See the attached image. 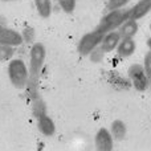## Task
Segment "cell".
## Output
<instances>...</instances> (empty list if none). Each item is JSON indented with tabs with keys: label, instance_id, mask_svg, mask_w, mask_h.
<instances>
[{
	"label": "cell",
	"instance_id": "1",
	"mask_svg": "<svg viewBox=\"0 0 151 151\" xmlns=\"http://www.w3.org/2000/svg\"><path fill=\"white\" fill-rule=\"evenodd\" d=\"M45 57H47V50H45L44 44L41 42H35L29 52V80L27 85V90L32 99L40 97L39 94V83H40V76L41 70L44 68Z\"/></svg>",
	"mask_w": 151,
	"mask_h": 151
},
{
	"label": "cell",
	"instance_id": "2",
	"mask_svg": "<svg viewBox=\"0 0 151 151\" xmlns=\"http://www.w3.org/2000/svg\"><path fill=\"white\" fill-rule=\"evenodd\" d=\"M8 77L16 89H27L29 80L28 66L21 58H12L8 64Z\"/></svg>",
	"mask_w": 151,
	"mask_h": 151
},
{
	"label": "cell",
	"instance_id": "3",
	"mask_svg": "<svg viewBox=\"0 0 151 151\" xmlns=\"http://www.w3.org/2000/svg\"><path fill=\"white\" fill-rule=\"evenodd\" d=\"M129 19V8H123V9H117V11H107L106 15L99 21L98 29L102 33H109V32L117 31L123 23Z\"/></svg>",
	"mask_w": 151,
	"mask_h": 151
},
{
	"label": "cell",
	"instance_id": "4",
	"mask_svg": "<svg viewBox=\"0 0 151 151\" xmlns=\"http://www.w3.org/2000/svg\"><path fill=\"white\" fill-rule=\"evenodd\" d=\"M105 35L102 32H99L98 29H94L91 32H88L85 33L82 37L80 39L77 44V50L81 56H89L94 49L101 45L102 42V39H104Z\"/></svg>",
	"mask_w": 151,
	"mask_h": 151
},
{
	"label": "cell",
	"instance_id": "5",
	"mask_svg": "<svg viewBox=\"0 0 151 151\" xmlns=\"http://www.w3.org/2000/svg\"><path fill=\"white\" fill-rule=\"evenodd\" d=\"M129 80L131 81L134 89L138 91H146L149 90V80H147V76L145 73L143 65L141 64H133V65L129 66Z\"/></svg>",
	"mask_w": 151,
	"mask_h": 151
},
{
	"label": "cell",
	"instance_id": "6",
	"mask_svg": "<svg viewBox=\"0 0 151 151\" xmlns=\"http://www.w3.org/2000/svg\"><path fill=\"white\" fill-rule=\"evenodd\" d=\"M24 42L23 36L20 32L15 31L12 28L0 25V45H5V47H19Z\"/></svg>",
	"mask_w": 151,
	"mask_h": 151
},
{
	"label": "cell",
	"instance_id": "7",
	"mask_svg": "<svg viewBox=\"0 0 151 151\" xmlns=\"http://www.w3.org/2000/svg\"><path fill=\"white\" fill-rule=\"evenodd\" d=\"M94 146L96 151H113L114 149V139H113L110 130L106 127H101L94 137Z\"/></svg>",
	"mask_w": 151,
	"mask_h": 151
},
{
	"label": "cell",
	"instance_id": "8",
	"mask_svg": "<svg viewBox=\"0 0 151 151\" xmlns=\"http://www.w3.org/2000/svg\"><path fill=\"white\" fill-rule=\"evenodd\" d=\"M151 13V0H138L131 8H129V19L141 20Z\"/></svg>",
	"mask_w": 151,
	"mask_h": 151
},
{
	"label": "cell",
	"instance_id": "9",
	"mask_svg": "<svg viewBox=\"0 0 151 151\" xmlns=\"http://www.w3.org/2000/svg\"><path fill=\"white\" fill-rule=\"evenodd\" d=\"M121 35L118 33V31H113V32H109V33H105L104 39H102V42L101 45H99V48H101L102 50H104L105 55H107V53H111L113 50L117 49L118 44H119L121 41Z\"/></svg>",
	"mask_w": 151,
	"mask_h": 151
},
{
	"label": "cell",
	"instance_id": "10",
	"mask_svg": "<svg viewBox=\"0 0 151 151\" xmlns=\"http://www.w3.org/2000/svg\"><path fill=\"white\" fill-rule=\"evenodd\" d=\"M135 49H137V44L134 41V39H121L115 52H117L118 57L127 58L135 53Z\"/></svg>",
	"mask_w": 151,
	"mask_h": 151
},
{
	"label": "cell",
	"instance_id": "11",
	"mask_svg": "<svg viewBox=\"0 0 151 151\" xmlns=\"http://www.w3.org/2000/svg\"><path fill=\"white\" fill-rule=\"evenodd\" d=\"M138 29H139L138 21L133 20V19H127L117 31H118V33L121 35L122 39H133V37L138 33Z\"/></svg>",
	"mask_w": 151,
	"mask_h": 151
},
{
	"label": "cell",
	"instance_id": "12",
	"mask_svg": "<svg viewBox=\"0 0 151 151\" xmlns=\"http://www.w3.org/2000/svg\"><path fill=\"white\" fill-rule=\"evenodd\" d=\"M37 127H39L40 133L45 137H52L56 133V125L48 114L37 118Z\"/></svg>",
	"mask_w": 151,
	"mask_h": 151
},
{
	"label": "cell",
	"instance_id": "13",
	"mask_svg": "<svg viewBox=\"0 0 151 151\" xmlns=\"http://www.w3.org/2000/svg\"><path fill=\"white\" fill-rule=\"evenodd\" d=\"M126 133H127V127H126V123L123 121H113L111 126H110V134H111L114 141H122L126 137Z\"/></svg>",
	"mask_w": 151,
	"mask_h": 151
},
{
	"label": "cell",
	"instance_id": "14",
	"mask_svg": "<svg viewBox=\"0 0 151 151\" xmlns=\"http://www.w3.org/2000/svg\"><path fill=\"white\" fill-rule=\"evenodd\" d=\"M37 13L42 19H48L52 15V0H33Z\"/></svg>",
	"mask_w": 151,
	"mask_h": 151
},
{
	"label": "cell",
	"instance_id": "15",
	"mask_svg": "<svg viewBox=\"0 0 151 151\" xmlns=\"http://www.w3.org/2000/svg\"><path fill=\"white\" fill-rule=\"evenodd\" d=\"M32 111H33V115L36 118H40L47 114V106H45L44 101L41 99V97L32 99Z\"/></svg>",
	"mask_w": 151,
	"mask_h": 151
},
{
	"label": "cell",
	"instance_id": "16",
	"mask_svg": "<svg viewBox=\"0 0 151 151\" xmlns=\"http://www.w3.org/2000/svg\"><path fill=\"white\" fill-rule=\"evenodd\" d=\"M129 3H130V0H107L106 8H107V11L123 9Z\"/></svg>",
	"mask_w": 151,
	"mask_h": 151
},
{
	"label": "cell",
	"instance_id": "17",
	"mask_svg": "<svg viewBox=\"0 0 151 151\" xmlns=\"http://www.w3.org/2000/svg\"><path fill=\"white\" fill-rule=\"evenodd\" d=\"M57 3L65 13L74 12L76 5H77V0H57Z\"/></svg>",
	"mask_w": 151,
	"mask_h": 151
},
{
	"label": "cell",
	"instance_id": "18",
	"mask_svg": "<svg viewBox=\"0 0 151 151\" xmlns=\"http://www.w3.org/2000/svg\"><path fill=\"white\" fill-rule=\"evenodd\" d=\"M143 69H145V73L147 76V80H149V89L151 90V52L150 50L145 55Z\"/></svg>",
	"mask_w": 151,
	"mask_h": 151
},
{
	"label": "cell",
	"instance_id": "19",
	"mask_svg": "<svg viewBox=\"0 0 151 151\" xmlns=\"http://www.w3.org/2000/svg\"><path fill=\"white\" fill-rule=\"evenodd\" d=\"M12 56H13V48L12 47L0 45V61L12 60Z\"/></svg>",
	"mask_w": 151,
	"mask_h": 151
},
{
	"label": "cell",
	"instance_id": "20",
	"mask_svg": "<svg viewBox=\"0 0 151 151\" xmlns=\"http://www.w3.org/2000/svg\"><path fill=\"white\" fill-rule=\"evenodd\" d=\"M104 56H105V53H104V50L101 49V48H97V49H94L93 52L89 55V57H90V60L93 61V63H101L102 60H104Z\"/></svg>",
	"mask_w": 151,
	"mask_h": 151
},
{
	"label": "cell",
	"instance_id": "21",
	"mask_svg": "<svg viewBox=\"0 0 151 151\" xmlns=\"http://www.w3.org/2000/svg\"><path fill=\"white\" fill-rule=\"evenodd\" d=\"M146 45H147V48H149V50L151 52V36L147 39V41H146Z\"/></svg>",
	"mask_w": 151,
	"mask_h": 151
},
{
	"label": "cell",
	"instance_id": "22",
	"mask_svg": "<svg viewBox=\"0 0 151 151\" xmlns=\"http://www.w3.org/2000/svg\"><path fill=\"white\" fill-rule=\"evenodd\" d=\"M1 1H16V0H1Z\"/></svg>",
	"mask_w": 151,
	"mask_h": 151
},
{
	"label": "cell",
	"instance_id": "23",
	"mask_svg": "<svg viewBox=\"0 0 151 151\" xmlns=\"http://www.w3.org/2000/svg\"><path fill=\"white\" fill-rule=\"evenodd\" d=\"M150 31H151V23H150Z\"/></svg>",
	"mask_w": 151,
	"mask_h": 151
}]
</instances>
